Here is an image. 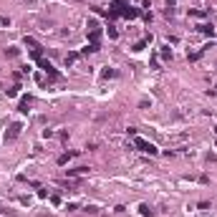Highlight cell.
<instances>
[{"mask_svg": "<svg viewBox=\"0 0 217 217\" xmlns=\"http://www.w3.org/2000/svg\"><path fill=\"white\" fill-rule=\"evenodd\" d=\"M18 134H20V124H13V126H10V131H8L5 136H8V139H15Z\"/></svg>", "mask_w": 217, "mask_h": 217, "instance_id": "obj_2", "label": "cell"}, {"mask_svg": "<svg viewBox=\"0 0 217 217\" xmlns=\"http://www.w3.org/2000/svg\"><path fill=\"white\" fill-rule=\"evenodd\" d=\"M0 25H8V18L5 15H0Z\"/></svg>", "mask_w": 217, "mask_h": 217, "instance_id": "obj_4", "label": "cell"}, {"mask_svg": "<svg viewBox=\"0 0 217 217\" xmlns=\"http://www.w3.org/2000/svg\"><path fill=\"white\" fill-rule=\"evenodd\" d=\"M28 103H31V98H23L20 101V111H28Z\"/></svg>", "mask_w": 217, "mask_h": 217, "instance_id": "obj_3", "label": "cell"}, {"mask_svg": "<svg viewBox=\"0 0 217 217\" xmlns=\"http://www.w3.org/2000/svg\"><path fill=\"white\" fill-rule=\"evenodd\" d=\"M134 144L142 149V152H149V154H157V149H154V144H149V142H144V139H139V136H134Z\"/></svg>", "mask_w": 217, "mask_h": 217, "instance_id": "obj_1", "label": "cell"}]
</instances>
